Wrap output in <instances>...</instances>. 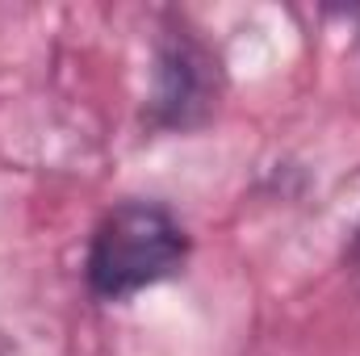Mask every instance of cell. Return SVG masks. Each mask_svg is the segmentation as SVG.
Instances as JSON below:
<instances>
[{
    "instance_id": "2",
    "label": "cell",
    "mask_w": 360,
    "mask_h": 356,
    "mask_svg": "<svg viewBox=\"0 0 360 356\" xmlns=\"http://www.w3.org/2000/svg\"><path fill=\"white\" fill-rule=\"evenodd\" d=\"M352 272L360 276V239H356V248H352Z\"/></svg>"
},
{
    "instance_id": "1",
    "label": "cell",
    "mask_w": 360,
    "mask_h": 356,
    "mask_svg": "<svg viewBox=\"0 0 360 356\" xmlns=\"http://www.w3.org/2000/svg\"><path fill=\"white\" fill-rule=\"evenodd\" d=\"M188 260V235L160 201L113 205L89 239L84 276L101 302H126L147 285L176 276Z\"/></svg>"
}]
</instances>
